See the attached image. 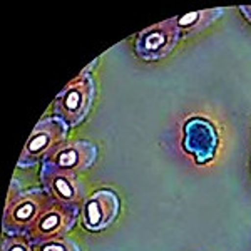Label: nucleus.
Returning a JSON list of instances; mask_svg holds the SVG:
<instances>
[{"instance_id":"nucleus-1","label":"nucleus","mask_w":251,"mask_h":251,"mask_svg":"<svg viewBox=\"0 0 251 251\" xmlns=\"http://www.w3.org/2000/svg\"><path fill=\"white\" fill-rule=\"evenodd\" d=\"M54 204V200L44 188H30L5 204L2 229L7 236H27L44 213Z\"/></svg>"},{"instance_id":"nucleus-2","label":"nucleus","mask_w":251,"mask_h":251,"mask_svg":"<svg viewBox=\"0 0 251 251\" xmlns=\"http://www.w3.org/2000/svg\"><path fill=\"white\" fill-rule=\"evenodd\" d=\"M69 129L71 127L64 121H60L59 117H42L34 127V131L30 132L25 146H24L17 168H32L39 161H44L47 156H50L54 151H57L60 146L67 143Z\"/></svg>"},{"instance_id":"nucleus-3","label":"nucleus","mask_w":251,"mask_h":251,"mask_svg":"<svg viewBox=\"0 0 251 251\" xmlns=\"http://www.w3.org/2000/svg\"><path fill=\"white\" fill-rule=\"evenodd\" d=\"M96 97V82L87 72H82L60 91L54 100V116L69 127H75L87 117Z\"/></svg>"},{"instance_id":"nucleus-4","label":"nucleus","mask_w":251,"mask_h":251,"mask_svg":"<svg viewBox=\"0 0 251 251\" xmlns=\"http://www.w3.org/2000/svg\"><path fill=\"white\" fill-rule=\"evenodd\" d=\"M97 159V148L91 141L86 139H75L62 144L57 151H54L50 156H47L42 161V169H49L54 173L77 174L87 171L94 166Z\"/></svg>"},{"instance_id":"nucleus-5","label":"nucleus","mask_w":251,"mask_h":251,"mask_svg":"<svg viewBox=\"0 0 251 251\" xmlns=\"http://www.w3.org/2000/svg\"><path fill=\"white\" fill-rule=\"evenodd\" d=\"M179 39L181 34L173 24V20H164L137 34L134 44L136 54L146 62H154L171 54Z\"/></svg>"},{"instance_id":"nucleus-6","label":"nucleus","mask_w":251,"mask_h":251,"mask_svg":"<svg viewBox=\"0 0 251 251\" xmlns=\"http://www.w3.org/2000/svg\"><path fill=\"white\" fill-rule=\"evenodd\" d=\"M79 213H80L79 206L62 204L54 201V204L40 216V220L35 223L34 228L30 229L25 238L34 246L37 243L66 236L75 226V223H77Z\"/></svg>"},{"instance_id":"nucleus-7","label":"nucleus","mask_w":251,"mask_h":251,"mask_svg":"<svg viewBox=\"0 0 251 251\" xmlns=\"http://www.w3.org/2000/svg\"><path fill=\"white\" fill-rule=\"evenodd\" d=\"M121 211L119 196L112 189H97L86 198L80 208V220L87 231L97 233L109 228Z\"/></svg>"},{"instance_id":"nucleus-8","label":"nucleus","mask_w":251,"mask_h":251,"mask_svg":"<svg viewBox=\"0 0 251 251\" xmlns=\"http://www.w3.org/2000/svg\"><path fill=\"white\" fill-rule=\"evenodd\" d=\"M183 148L194 156L198 164H206L213 159L218 149V131L211 121L204 117H191L186 121Z\"/></svg>"},{"instance_id":"nucleus-9","label":"nucleus","mask_w":251,"mask_h":251,"mask_svg":"<svg viewBox=\"0 0 251 251\" xmlns=\"http://www.w3.org/2000/svg\"><path fill=\"white\" fill-rule=\"evenodd\" d=\"M40 183L55 203L82 208L84 201H86V188L77 176L54 173L40 168Z\"/></svg>"},{"instance_id":"nucleus-10","label":"nucleus","mask_w":251,"mask_h":251,"mask_svg":"<svg viewBox=\"0 0 251 251\" xmlns=\"http://www.w3.org/2000/svg\"><path fill=\"white\" fill-rule=\"evenodd\" d=\"M223 14H225V9L218 7V9L189 12V14L179 15V17H174L171 20L174 25H176V29L179 30L181 37H183V35H191L196 34V32L204 30L206 27H209L211 24L216 22Z\"/></svg>"},{"instance_id":"nucleus-11","label":"nucleus","mask_w":251,"mask_h":251,"mask_svg":"<svg viewBox=\"0 0 251 251\" xmlns=\"http://www.w3.org/2000/svg\"><path fill=\"white\" fill-rule=\"evenodd\" d=\"M34 251H80V246L71 238H55V240H49L37 243L32 246Z\"/></svg>"},{"instance_id":"nucleus-12","label":"nucleus","mask_w":251,"mask_h":251,"mask_svg":"<svg viewBox=\"0 0 251 251\" xmlns=\"http://www.w3.org/2000/svg\"><path fill=\"white\" fill-rule=\"evenodd\" d=\"M0 251H34L25 236H7L2 240Z\"/></svg>"},{"instance_id":"nucleus-13","label":"nucleus","mask_w":251,"mask_h":251,"mask_svg":"<svg viewBox=\"0 0 251 251\" xmlns=\"http://www.w3.org/2000/svg\"><path fill=\"white\" fill-rule=\"evenodd\" d=\"M240 10H241V14L245 15V19L251 24V5H241Z\"/></svg>"}]
</instances>
